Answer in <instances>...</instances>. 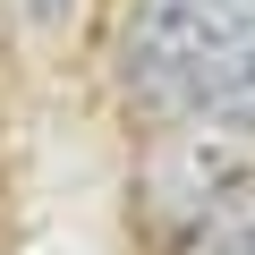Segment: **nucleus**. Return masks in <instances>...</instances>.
<instances>
[{
    "instance_id": "7ed1b4c3",
    "label": "nucleus",
    "mask_w": 255,
    "mask_h": 255,
    "mask_svg": "<svg viewBox=\"0 0 255 255\" xmlns=\"http://www.w3.org/2000/svg\"><path fill=\"white\" fill-rule=\"evenodd\" d=\"M9 9H17V17H26L34 34H60V26L77 17V0H9Z\"/></svg>"
},
{
    "instance_id": "f03ea898",
    "label": "nucleus",
    "mask_w": 255,
    "mask_h": 255,
    "mask_svg": "<svg viewBox=\"0 0 255 255\" xmlns=\"http://www.w3.org/2000/svg\"><path fill=\"white\" fill-rule=\"evenodd\" d=\"M145 196L162 221H221L255 196V128L179 111V128L153 145L145 162Z\"/></svg>"
},
{
    "instance_id": "f257e3e1",
    "label": "nucleus",
    "mask_w": 255,
    "mask_h": 255,
    "mask_svg": "<svg viewBox=\"0 0 255 255\" xmlns=\"http://www.w3.org/2000/svg\"><path fill=\"white\" fill-rule=\"evenodd\" d=\"M247 43H255V0H136L119 60H128V85L187 102V85Z\"/></svg>"
}]
</instances>
